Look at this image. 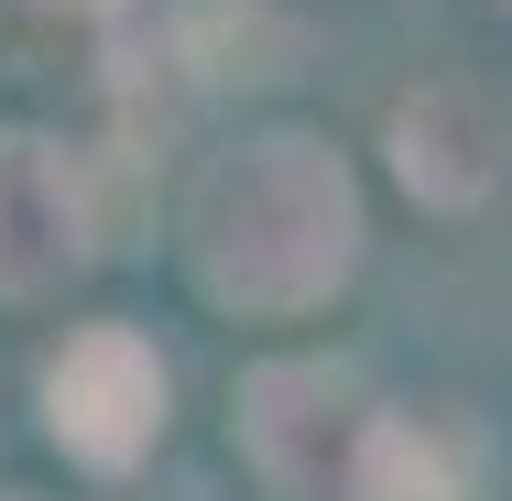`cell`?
Segmentation results:
<instances>
[{"label": "cell", "mask_w": 512, "mask_h": 501, "mask_svg": "<svg viewBox=\"0 0 512 501\" xmlns=\"http://www.w3.org/2000/svg\"><path fill=\"white\" fill-rule=\"evenodd\" d=\"M33 403H44V436H55L77 469L120 480V469L153 458V436H164V414H175V371H164V349H153L142 327L99 316V327H66V349L44 360Z\"/></svg>", "instance_id": "3957f363"}, {"label": "cell", "mask_w": 512, "mask_h": 501, "mask_svg": "<svg viewBox=\"0 0 512 501\" xmlns=\"http://www.w3.org/2000/svg\"><path fill=\"white\" fill-rule=\"evenodd\" d=\"M393 175H404L414 207H480L502 186V109L480 99L469 77H425L414 99H393V131H382Z\"/></svg>", "instance_id": "5b68a950"}, {"label": "cell", "mask_w": 512, "mask_h": 501, "mask_svg": "<svg viewBox=\"0 0 512 501\" xmlns=\"http://www.w3.org/2000/svg\"><path fill=\"white\" fill-rule=\"evenodd\" d=\"M33 11H77V0H0V22H33Z\"/></svg>", "instance_id": "52a82bcc"}, {"label": "cell", "mask_w": 512, "mask_h": 501, "mask_svg": "<svg viewBox=\"0 0 512 501\" xmlns=\"http://www.w3.org/2000/svg\"><path fill=\"white\" fill-rule=\"evenodd\" d=\"M458 480H469V436H447L436 414H404V403H393L371 501H458Z\"/></svg>", "instance_id": "8992f818"}, {"label": "cell", "mask_w": 512, "mask_h": 501, "mask_svg": "<svg viewBox=\"0 0 512 501\" xmlns=\"http://www.w3.org/2000/svg\"><path fill=\"white\" fill-rule=\"evenodd\" d=\"M99 262V197L88 164L55 131L0 120V305H44Z\"/></svg>", "instance_id": "277c9868"}, {"label": "cell", "mask_w": 512, "mask_h": 501, "mask_svg": "<svg viewBox=\"0 0 512 501\" xmlns=\"http://www.w3.org/2000/svg\"><path fill=\"white\" fill-rule=\"evenodd\" d=\"M0 501H44V491H0Z\"/></svg>", "instance_id": "ba28073f"}, {"label": "cell", "mask_w": 512, "mask_h": 501, "mask_svg": "<svg viewBox=\"0 0 512 501\" xmlns=\"http://www.w3.org/2000/svg\"><path fill=\"white\" fill-rule=\"evenodd\" d=\"M175 240L218 316H316L360 273V175L327 131H240L197 164Z\"/></svg>", "instance_id": "6da1fadb"}, {"label": "cell", "mask_w": 512, "mask_h": 501, "mask_svg": "<svg viewBox=\"0 0 512 501\" xmlns=\"http://www.w3.org/2000/svg\"><path fill=\"white\" fill-rule=\"evenodd\" d=\"M229 425H240V458H251L262 501H371L393 403L371 393L349 360L295 349V360H251L240 371Z\"/></svg>", "instance_id": "7a4b0ae2"}]
</instances>
